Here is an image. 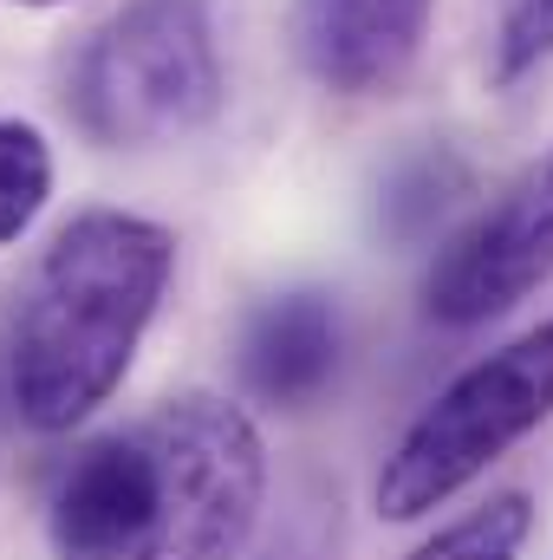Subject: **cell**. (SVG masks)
<instances>
[{"label":"cell","instance_id":"cell-9","mask_svg":"<svg viewBox=\"0 0 553 560\" xmlns=\"http://www.w3.org/2000/svg\"><path fill=\"white\" fill-rule=\"evenodd\" d=\"M52 196V143L26 118H0V248L20 242Z\"/></svg>","mask_w":553,"mask_h":560},{"label":"cell","instance_id":"cell-8","mask_svg":"<svg viewBox=\"0 0 553 560\" xmlns=\"http://www.w3.org/2000/svg\"><path fill=\"white\" fill-rule=\"evenodd\" d=\"M534 535V502L521 489H502L489 502H475L469 515L443 522L430 541H416L404 560H521Z\"/></svg>","mask_w":553,"mask_h":560},{"label":"cell","instance_id":"cell-6","mask_svg":"<svg viewBox=\"0 0 553 560\" xmlns=\"http://www.w3.org/2000/svg\"><path fill=\"white\" fill-rule=\"evenodd\" d=\"M430 13L436 0H293L286 39L319 92L378 98L416 66Z\"/></svg>","mask_w":553,"mask_h":560},{"label":"cell","instance_id":"cell-4","mask_svg":"<svg viewBox=\"0 0 553 560\" xmlns=\"http://www.w3.org/2000/svg\"><path fill=\"white\" fill-rule=\"evenodd\" d=\"M553 418V319L462 365L391 443L372 509L385 522H423L456 502L489 463H502L521 436Z\"/></svg>","mask_w":553,"mask_h":560},{"label":"cell","instance_id":"cell-5","mask_svg":"<svg viewBox=\"0 0 553 560\" xmlns=\"http://www.w3.org/2000/svg\"><path fill=\"white\" fill-rule=\"evenodd\" d=\"M553 280V150L528 163L449 248L430 261L423 313L436 326H489Z\"/></svg>","mask_w":553,"mask_h":560},{"label":"cell","instance_id":"cell-3","mask_svg":"<svg viewBox=\"0 0 553 560\" xmlns=\"http://www.w3.org/2000/svg\"><path fill=\"white\" fill-rule=\"evenodd\" d=\"M66 105L105 150H150L202 131L222 112V52L202 0H125L85 33Z\"/></svg>","mask_w":553,"mask_h":560},{"label":"cell","instance_id":"cell-1","mask_svg":"<svg viewBox=\"0 0 553 560\" xmlns=\"http://www.w3.org/2000/svg\"><path fill=\"white\" fill-rule=\"evenodd\" d=\"M268 502V443L248 405L176 392L92 436L52 482V560H242Z\"/></svg>","mask_w":553,"mask_h":560},{"label":"cell","instance_id":"cell-10","mask_svg":"<svg viewBox=\"0 0 553 560\" xmlns=\"http://www.w3.org/2000/svg\"><path fill=\"white\" fill-rule=\"evenodd\" d=\"M553 59V0H508L495 33V79H521Z\"/></svg>","mask_w":553,"mask_h":560},{"label":"cell","instance_id":"cell-11","mask_svg":"<svg viewBox=\"0 0 553 560\" xmlns=\"http://www.w3.org/2000/svg\"><path fill=\"white\" fill-rule=\"evenodd\" d=\"M13 7H66V0H13Z\"/></svg>","mask_w":553,"mask_h":560},{"label":"cell","instance_id":"cell-2","mask_svg":"<svg viewBox=\"0 0 553 560\" xmlns=\"http://www.w3.org/2000/svg\"><path fill=\"white\" fill-rule=\"evenodd\" d=\"M169 275L176 235L150 215L85 209L52 235L7 352V398L26 430L59 436L111 405Z\"/></svg>","mask_w":553,"mask_h":560},{"label":"cell","instance_id":"cell-7","mask_svg":"<svg viewBox=\"0 0 553 560\" xmlns=\"http://www.w3.org/2000/svg\"><path fill=\"white\" fill-rule=\"evenodd\" d=\"M339 306L319 287H293L274 293L248 313L242 326V385L274 405V411H306L332 378H339Z\"/></svg>","mask_w":553,"mask_h":560}]
</instances>
